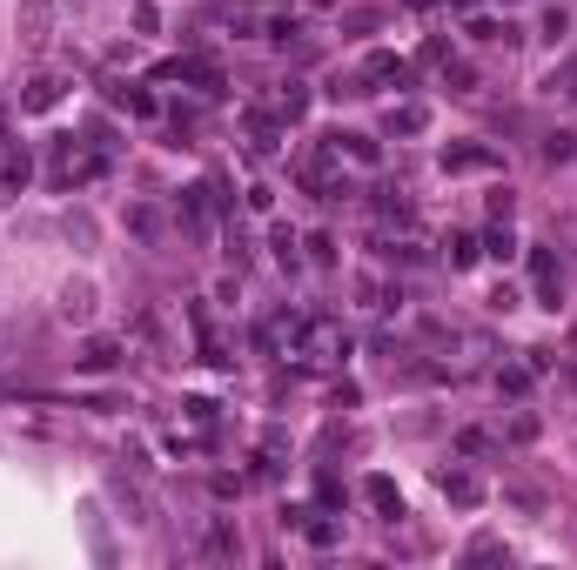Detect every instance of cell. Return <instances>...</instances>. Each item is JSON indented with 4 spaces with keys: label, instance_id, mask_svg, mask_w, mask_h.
Instances as JSON below:
<instances>
[{
    "label": "cell",
    "instance_id": "9",
    "mask_svg": "<svg viewBox=\"0 0 577 570\" xmlns=\"http://www.w3.org/2000/svg\"><path fill=\"white\" fill-rule=\"evenodd\" d=\"M21 182H27V154H7V168H0V195H14Z\"/></svg>",
    "mask_w": 577,
    "mask_h": 570
},
{
    "label": "cell",
    "instance_id": "8",
    "mask_svg": "<svg viewBox=\"0 0 577 570\" xmlns=\"http://www.w3.org/2000/svg\"><path fill=\"white\" fill-rule=\"evenodd\" d=\"M537 27H544V41H564V34H571V7H544V21H537Z\"/></svg>",
    "mask_w": 577,
    "mask_h": 570
},
{
    "label": "cell",
    "instance_id": "12",
    "mask_svg": "<svg viewBox=\"0 0 577 570\" xmlns=\"http://www.w3.org/2000/svg\"><path fill=\"white\" fill-rule=\"evenodd\" d=\"M27 41H47V0H27Z\"/></svg>",
    "mask_w": 577,
    "mask_h": 570
},
{
    "label": "cell",
    "instance_id": "4",
    "mask_svg": "<svg viewBox=\"0 0 577 570\" xmlns=\"http://www.w3.org/2000/svg\"><path fill=\"white\" fill-rule=\"evenodd\" d=\"M444 496H450V504H477V477H464V470H444Z\"/></svg>",
    "mask_w": 577,
    "mask_h": 570
},
{
    "label": "cell",
    "instance_id": "7",
    "mask_svg": "<svg viewBox=\"0 0 577 570\" xmlns=\"http://www.w3.org/2000/svg\"><path fill=\"white\" fill-rule=\"evenodd\" d=\"M201 550H209V557H242V537H235L229 524H215V530H209V544H201Z\"/></svg>",
    "mask_w": 577,
    "mask_h": 570
},
{
    "label": "cell",
    "instance_id": "3",
    "mask_svg": "<svg viewBox=\"0 0 577 570\" xmlns=\"http://www.w3.org/2000/svg\"><path fill=\"white\" fill-rule=\"evenodd\" d=\"M537 154H544L551 168H557V162H577V128H557V134H544V148H537Z\"/></svg>",
    "mask_w": 577,
    "mask_h": 570
},
{
    "label": "cell",
    "instance_id": "13",
    "mask_svg": "<svg viewBox=\"0 0 577 570\" xmlns=\"http://www.w3.org/2000/svg\"><path fill=\"white\" fill-rule=\"evenodd\" d=\"M484 162H490L484 148H450V154H444V168H484Z\"/></svg>",
    "mask_w": 577,
    "mask_h": 570
},
{
    "label": "cell",
    "instance_id": "17",
    "mask_svg": "<svg viewBox=\"0 0 577 570\" xmlns=\"http://www.w3.org/2000/svg\"><path fill=\"white\" fill-rule=\"evenodd\" d=\"M377 215H383V221H410V201H396V195H383V201H377Z\"/></svg>",
    "mask_w": 577,
    "mask_h": 570
},
{
    "label": "cell",
    "instance_id": "1",
    "mask_svg": "<svg viewBox=\"0 0 577 570\" xmlns=\"http://www.w3.org/2000/svg\"><path fill=\"white\" fill-rule=\"evenodd\" d=\"M94 316V282H67L61 289V322H88Z\"/></svg>",
    "mask_w": 577,
    "mask_h": 570
},
{
    "label": "cell",
    "instance_id": "5",
    "mask_svg": "<svg viewBox=\"0 0 577 570\" xmlns=\"http://www.w3.org/2000/svg\"><path fill=\"white\" fill-rule=\"evenodd\" d=\"M363 81H410V67H403L396 54H369V67H363Z\"/></svg>",
    "mask_w": 577,
    "mask_h": 570
},
{
    "label": "cell",
    "instance_id": "11",
    "mask_svg": "<svg viewBox=\"0 0 577 570\" xmlns=\"http://www.w3.org/2000/svg\"><path fill=\"white\" fill-rule=\"evenodd\" d=\"M470 262H477V241H470V235H450V269H470Z\"/></svg>",
    "mask_w": 577,
    "mask_h": 570
},
{
    "label": "cell",
    "instance_id": "10",
    "mask_svg": "<svg viewBox=\"0 0 577 570\" xmlns=\"http://www.w3.org/2000/svg\"><path fill=\"white\" fill-rule=\"evenodd\" d=\"M276 108H282V114H288V121H296V114H302V108H309V88H296V81H288V88H282V94H276Z\"/></svg>",
    "mask_w": 577,
    "mask_h": 570
},
{
    "label": "cell",
    "instance_id": "15",
    "mask_svg": "<svg viewBox=\"0 0 577 570\" xmlns=\"http://www.w3.org/2000/svg\"><path fill=\"white\" fill-rule=\"evenodd\" d=\"M490 255H497V262H511V255H517V235H511V229H490Z\"/></svg>",
    "mask_w": 577,
    "mask_h": 570
},
{
    "label": "cell",
    "instance_id": "6",
    "mask_svg": "<svg viewBox=\"0 0 577 570\" xmlns=\"http://www.w3.org/2000/svg\"><path fill=\"white\" fill-rule=\"evenodd\" d=\"M81 362H88V369H114V362H122V342L94 336V342H88V356H81Z\"/></svg>",
    "mask_w": 577,
    "mask_h": 570
},
{
    "label": "cell",
    "instance_id": "2",
    "mask_svg": "<svg viewBox=\"0 0 577 570\" xmlns=\"http://www.w3.org/2000/svg\"><path fill=\"white\" fill-rule=\"evenodd\" d=\"M61 88H67V81H61V74H41V81H34V88L21 94V108H27V114H41V108H54V101H61Z\"/></svg>",
    "mask_w": 577,
    "mask_h": 570
},
{
    "label": "cell",
    "instance_id": "14",
    "mask_svg": "<svg viewBox=\"0 0 577 570\" xmlns=\"http://www.w3.org/2000/svg\"><path fill=\"white\" fill-rule=\"evenodd\" d=\"M423 128H430V114H423V108H396V134H423Z\"/></svg>",
    "mask_w": 577,
    "mask_h": 570
},
{
    "label": "cell",
    "instance_id": "16",
    "mask_svg": "<svg viewBox=\"0 0 577 570\" xmlns=\"http://www.w3.org/2000/svg\"><path fill=\"white\" fill-rule=\"evenodd\" d=\"M456 450H464V457H484L490 437H484V429H464V437H456Z\"/></svg>",
    "mask_w": 577,
    "mask_h": 570
},
{
    "label": "cell",
    "instance_id": "18",
    "mask_svg": "<svg viewBox=\"0 0 577 570\" xmlns=\"http://www.w3.org/2000/svg\"><path fill=\"white\" fill-rule=\"evenodd\" d=\"M571 101H577V74H571Z\"/></svg>",
    "mask_w": 577,
    "mask_h": 570
}]
</instances>
